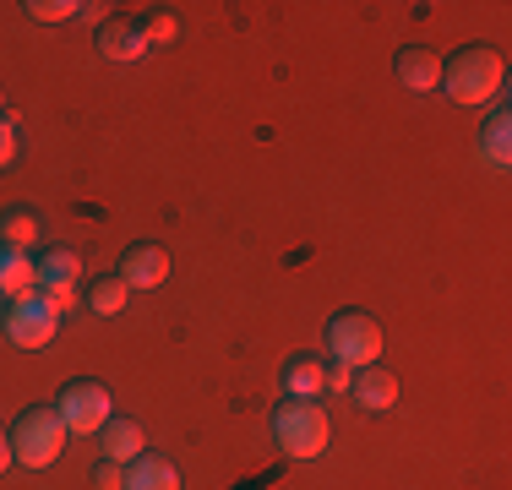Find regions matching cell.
Wrapping results in <instances>:
<instances>
[{"label": "cell", "mask_w": 512, "mask_h": 490, "mask_svg": "<svg viewBox=\"0 0 512 490\" xmlns=\"http://www.w3.org/2000/svg\"><path fill=\"white\" fill-rule=\"evenodd\" d=\"M502 55L485 44H463L453 55L442 60V93L453 98V104H491L496 93H502Z\"/></svg>", "instance_id": "obj_1"}, {"label": "cell", "mask_w": 512, "mask_h": 490, "mask_svg": "<svg viewBox=\"0 0 512 490\" xmlns=\"http://www.w3.org/2000/svg\"><path fill=\"white\" fill-rule=\"evenodd\" d=\"M66 452V425H60L55 403H39V409H22L17 425H11V458L22 469H50Z\"/></svg>", "instance_id": "obj_2"}, {"label": "cell", "mask_w": 512, "mask_h": 490, "mask_svg": "<svg viewBox=\"0 0 512 490\" xmlns=\"http://www.w3.org/2000/svg\"><path fill=\"white\" fill-rule=\"evenodd\" d=\"M273 441L289 458H322L327 452V414L316 398H284L273 409Z\"/></svg>", "instance_id": "obj_3"}, {"label": "cell", "mask_w": 512, "mask_h": 490, "mask_svg": "<svg viewBox=\"0 0 512 490\" xmlns=\"http://www.w3.org/2000/svg\"><path fill=\"white\" fill-rule=\"evenodd\" d=\"M55 414H60V425H66V436H99L104 425L115 420V398H109L104 382L77 376V382H66L55 392Z\"/></svg>", "instance_id": "obj_4"}, {"label": "cell", "mask_w": 512, "mask_h": 490, "mask_svg": "<svg viewBox=\"0 0 512 490\" xmlns=\"http://www.w3.org/2000/svg\"><path fill=\"white\" fill-rule=\"evenodd\" d=\"M327 354H333L338 365H349V371L376 365V354H382V327H376V316L371 311H338L333 322H327Z\"/></svg>", "instance_id": "obj_5"}, {"label": "cell", "mask_w": 512, "mask_h": 490, "mask_svg": "<svg viewBox=\"0 0 512 490\" xmlns=\"http://www.w3.org/2000/svg\"><path fill=\"white\" fill-rule=\"evenodd\" d=\"M0 322H6V338L17 343V349H44V343H55V333H60V311L39 289L22 294V300H11Z\"/></svg>", "instance_id": "obj_6"}, {"label": "cell", "mask_w": 512, "mask_h": 490, "mask_svg": "<svg viewBox=\"0 0 512 490\" xmlns=\"http://www.w3.org/2000/svg\"><path fill=\"white\" fill-rule=\"evenodd\" d=\"M33 267H39V284H33V289H39L44 300L55 305V311H66V305L77 300V284H82L77 251H66V245H50V251H44Z\"/></svg>", "instance_id": "obj_7"}, {"label": "cell", "mask_w": 512, "mask_h": 490, "mask_svg": "<svg viewBox=\"0 0 512 490\" xmlns=\"http://www.w3.org/2000/svg\"><path fill=\"white\" fill-rule=\"evenodd\" d=\"M169 273V251L164 245H126V256L115 262V278L126 289H158Z\"/></svg>", "instance_id": "obj_8"}, {"label": "cell", "mask_w": 512, "mask_h": 490, "mask_svg": "<svg viewBox=\"0 0 512 490\" xmlns=\"http://www.w3.org/2000/svg\"><path fill=\"white\" fill-rule=\"evenodd\" d=\"M393 77L404 82L409 93H431L436 82H442V55L425 49V44H409V49H398V55H393Z\"/></svg>", "instance_id": "obj_9"}, {"label": "cell", "mask_w": 512, "mask_h": 490, "mask_svg": "<svg viewBox=\"0 0 512 490\" xmlns=\"http://www.w3.org/2000/svg\"><path fill=\"white\" fill-rule=\"evenodd\" d=\"M349 392H355L360 409H393L398 403V376L387 371V365H360V371H349Z\"/></svg>", "instance_id": "obj_10"}, {"label": "cell", "mask_w": 512, "mask_h": 490, "mask_svg": "<svg viewBox=\"0 0 512 490\" xmlns=\"http://www.w3.org/2000/svg\"><path fill=\"white\" fill-rule=\"evenodd\" d=\"M120 490H180V469L169 458L142 452V458L126 463V485H120Z\"/></svg>", "instance_id": "obj_11"}, {"label": "cell", "mask_w": 512, "mask_h": 490, "mask_svg": "<svg viewBox=\"0 0 512 490\" xmlns=\"http://www.w3.org/2000/svg\"><path fill=\"white\" fill-rule=\"evenodd\" d=\"M0 245H11V251L44 245V218L33 207H0Z\"/></svg>", "instance_id": "obj_12"}, {"label": "cell", "mask_w": 512, "mask_h": 490, "mask_svg": "<svg viewBox=\"0 0 512 490\" xmlns=\"http://www.w3.org/2000/svg\"><path fill=\"white\" fill-rule=\"evenodd\" d=\"M99 55H109V60H142V55H148V39H142L137 22L109 17L99 28Z\"/></svg>", "instance_id": "obj_13"}, {"label": "cell", "mask_w": 512, "mask_h": 490, "mask_svg": "<svg viewBox=\"0 0 512 490\" xmlns=\"http://www.w3.org/2000/svg\"><path fill=\"white\" fill-rule=\"evenodd\" d=\"M480 158H485L491 169H507V164H512V109H507V104H496L491 120H485V131H480Z\"/></svg>", "instance_id": "obj_14"}, {"label": "cell", "mask_w": 512, "mask_h": 490, "mask_svg": "<svg viewBox=\"0 0 512 490\" xmlns=\"http://www.w3.org/2000/svg\"><path fill=\"white\" fill-rule=\"evenodd\" d=\"M99 447H104V458L109 463H131V458H142V447H148V436H142V425L137 420H109L104 431H99Z\"/></svg>", "instance_id": "obj_15"}, {"label": "cell", "mask_w": 512, "mask_h": 490, "mask_svg": "<svg viewBox=\"0 0 512 490\" xmlns=\"http://www.w3.org/2000/svg\"><path fill=\"white\" fill-rule=\"evenodd\" d=\"M33 284H39V267H33V256L0 245V294H6V300H22V294H33Z\"/></svg>", "instance_id": "obj_16"}, {"label": "cell", "mask_w": 512, "mask_h": 490, "mask_svg": "<svg viewBox=\"0 0 512 490\" xmlns=\"http://www.w3.org/2000/svg\"><path fill=\"white\" fill-rule=\"evenodd\" d=\"M322 376H327V365L316 354H289L284 360V398H316Z\"/></svg>", "instance_id": "obj_17"}, {"label": "cell", "mask_w": 512, "mask_h": 490, "mask_svg": "<svg viewBox=\"0 0 512 490\" xmlns=\"http://www.w3.org/2000/svg\"><path fill=\"white\" fill-rule=\"evenodd\" d=\"M126 284H120L115 273H99V278H88V311L93 316H115L120 305H126Z\"/></svg>", "instance_id": "obj_18"}, {"label": "cell", "mask_w": 512, "mask_h": 490, "mask_svg": "<svg viewBox=\"0 0 512 490\" xmlns=\"http://www.w3.org/2000/svg\"><path fill=\"white\" fill-rule=\"evenodd\" d=\"M28 11H33V17H39V22H66V17H77V0H28Z\"/></svg>", "instance_id": "obj_19"}, {"label": "cell", "mask_w": 512, "mask_h": 490, "mask_svg": "<svg viewBox=\"0 0 512 490\" xmlns=\"http://www.w3.org/2000/svg\"><path fill=\"white\" fill-rule=\"evenodd\" d=\"M142 39H175V17H169V11H153L148 22H142Z\"/></svg>", "instance_id": "obj_20"}, {"label": "cell", "mask_w": 512, "mask_h": 490, "mask_svg": "<svg viewBox=\"0 0 512 490\" xmlns=\"http://www.w3.org/2000/svg\"><path fill=\"white\" fill-rule=\"evenodd\" d=\"M11 158H17V120L0 115V169H6Z\"/></svg>", "instance_id": "obj_21"}, {"label": "cell", "mask_w": 512, "mask_h": 490, "mask_svg": "<svg viewBox=\"0 0 512 490\" xmlns=\"http://www.w3.org/2000/svg\"><path fill=\"white\" fill-rule=\"evenodd\" d=\"M120 485H126V463H99V490H120Z\"/></svg>", "instance_id": "obj_22"}, {"label": "cell", "mask_w": 512, "mask_h": 490, "mask_svg": "<svg viewBox=\"0 0 512 490\" xmlns=\"http://www.w3.org/2000/svg\"><path fill=\"white\" fill-rule=\"evenodd\" d=\"M322 392H349V365H327V376H322Z\"/></svg>", "instance_id": "obj_23"}, {"label": "cell", "mask_w": 512, "mask_h": 490, "mask_svg": "<svg viewBox=\"0 0 512 490\" xmlns=\"http://www.w3.org/2000/svg\"><path fill=\"white\" fill-rule=\"evenodd\" d=\"M11 463H17V458H11V431H0V474H6Z\"/></svg>", "instance_id": "obj_24"}, {"label": "cell", "mask_w": 512, "mask_h": 490, "mask_svg": "<svg viewBox=\"0 0 512 490\" xmlns=\"http://www.w3.org/2000/svg\"><path fill=\"white\" fill-rule=\"evenodd\" d=\"M0 104H6V93H0Z\"/></svg>", "instance_id": "obj_25"}]
</instances>
